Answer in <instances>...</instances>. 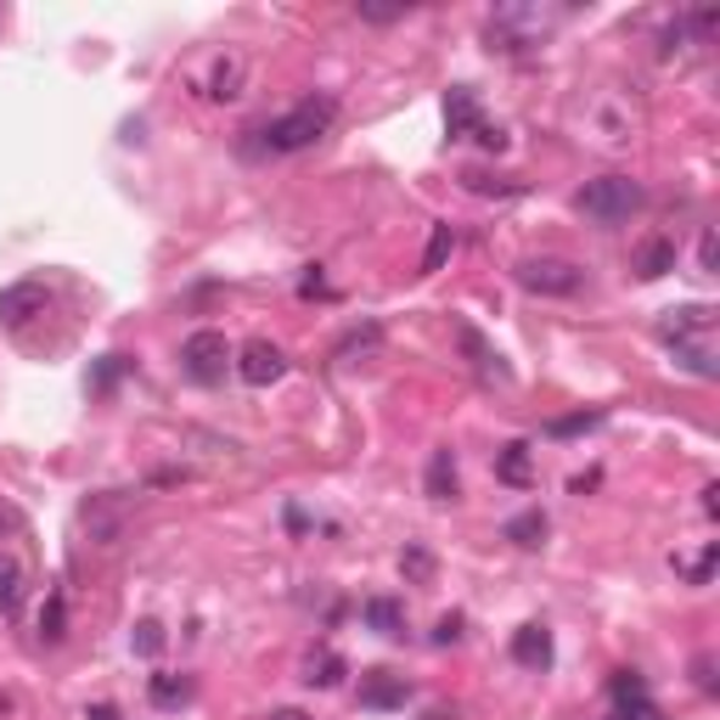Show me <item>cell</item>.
<instances>
[{
	"instance_id": "7a4b0ae2",
	"label": "cell",
	"mask_w": 720,
	"mask_h": 720,
	"mask_svg": "<svg viewBox=\"0 0 720 720\" xmlns=\"http://www.w3.org/2000/svg\"><path fill=\"white\" fill-rule=\"evenodd\" d=\"M332 119H338V102L332 97H310L293 113H282L277 124H264V147L270 152H304V147H316L332 130Z\"/></svg>"
},
{
	"instance_id": "d4e9b609",
	"label": "cell",
	"mask_w": 720,
	"mask_h": 720,
	"mask_svg": "<svg viewBox=\"0 0 720 720\" xmlns=\"http://www.w3.org/2000/svg\"><path fill=\"white\" fill-rule=\"evenodd\" d=\"M714 558H720V547H714V540H709V547H703V552H698L692 563H681V574H687L692 586H703V580L714 574Z\"/></svg>"
},
{
	"instance_id": "277c9868",
	"label": "cell",
	"mask_w": 720,
	"mask_h": 720,
	"mask_svg": "<svg viewBox=\"0 0 720 720\" xmlns=\"http://www.w3.org/2000/svg\"><path fill=\"white\" fill-rule=\"evenodd\" d=\"M518 282L540 299H569L580 293V264L569 259H518Z\"/></svg>"
},
{
	"instance_id": "9c48e42d",
	"label": "cell",
	"mask_w": 720,
	"mask_h": 720,
	"mask_svg": "<svg viewBox=\"0 0 720 720\" xmlns=\"http://www.w3.org/2000/svg\"><path fill=\"white\" fill-rule=\"evenodd\" d=\"M406 676H389V670H372L367 681H360V703L367 709H400L406 703Z\"/></svg>"
},
{
	"instance_id": "ffe728a7",
	"label": "cell",
	"mask_w": 720,
	"mask_h": 720,
	"mask_svg": "<svg viewBox=\"0 0 720 720\" xmlns=\"http://www.w3.org/2000/svg\"><path fill=\"white\" fill-rule=\"evenodd\" d=\"M18 602H23V569L0 558V613H18Z\"/></svg>"
},
{
	"instance_id": "2e32d148",
	"label": "cell",
	"mask_w": 720,
	"mask_h": 720,
	"mask_svg": "<svg viewBox=\"0 0 720 720\" xmlns=\"http://www.w3.org/2000/svg\"><path fill=\"white\" fill-rule=\"evenodd\" d=\"M457 338H462V349L473 354V367H479L484 378H507V367H501V354H496V349H490V343H484V338H479L473 327H462Z\"/></svg>"
},
{
	"instance_id": "d6986e66",
	"label": "cell",
	"mask_w": 720,
	"mask_h": 720,
	"mask_svg": "<svg viewBox=\"0 0 720 720\" xmlns=\"http://www.w3.org/2000/svg\"><path fill=\"white\" fill-rule=\"evenodd\" d=\"M496 473H501L507 484H529V444H523V439L501 450V462H496Z\"/></svg>"
},
{
	"instance_id": "f546056e",
	"label": "cell",
	"mask_w": 720,
	"mask_h": 720,
	"mask_svg": "<svg viewBox=\"0 0 720 720\" xmlns=\"http://www.w3.org/2000/svg\"><path fill=\"white\" fill-rule=\"evenodd\" d=\"M23 529V512L12 507V501H0V540H7V534H18Z\"/></svg>"
},
{
	"instance_id": "8fae6325",
	"label": "cell",
	"mask_w": 720,
	"mask_h": 720,
	"mask_svg": "<svg viewBox=\"0 0 720 720\" xmlns=\"http://www.w3.org/2000/svg\"><path fill=\"white\" fill-rule=\"evenodd\" d=\"M422 490H428L433 501H457V490H462V479H457V457H450V450H433V457H428V473H422Z\"/></svg>"
},
{
	"instance_id": "5b68a950",
	"label": "cell",
	"mask_w": 720,
	"mask_h": 720,
	"mask_svg": "<svg viewBox=\"0 0 720 720\" xmlns=\"http://www.w3.org/2000/svg\"><path fill=\"white\" fill-rule=\"evenodd\" d=\"M237 378L253 383V389H270V383H282L288 378V354L270 343V338H253L237 349Z\"/></svg>"
},
{
	"instance_id": "3957f363",
	"label": "cell",
	"mask_w": 720,
	"mask_h": 720,
	"mask_svg": "<svg viewBox=\"0 0 720 720\" xmlns=\"http://www.w3.org/2000/svg\"><path fill=\"white\" fill-rule=\"evenodd\" d=\"M180 367H187V378H198V383H220L226 378V367H231V343H226V332H192L187 343H180Z\"/></svg>"
},
{
	"instance_id": "52a82bcc",
	"label": "cell",
	"mask_w": 720,
	"mask_h": 720,
	"mask_svg": "<svg viewBox=\"0 0 720 720\" xmlns=\"http://www.w3.org/2000/svg\"><path fill=\"white\" fill-rule=\"evenodd\" d=\"M512 659L523 670H547L552 664V630L547 624H523L518 637H512Z\"/></svg>"
},
{
	"instance_id": "603a6c76",
	"label": "cell",
	"mask_w": 720,
	"mask_h": 720,
	"mask_svg": "<svg viewBox=\"0 0 720 720\" xmlns=\"http://www.w3.org/2000/svg\"><path fill=\"white\" fill-rule=\"evenodd\" d=\"M450 248H457V231H450V226H433V237H428V253H422V270H428V277H433V270L450 259Z\"/></svg>"
},
{
	"instance_id": "836d02e7",
	"label": "cell",
	"mask_w": 720,
	"mask_h": 720,
	"mask_svg": "<svg viewBox=\"0 0 720 720\" xmlns=\"http://www.w3.org/2000/svg\"><path fill=\"white\" fill-rule=\"evenodd\" d=\"M84 720H119V714H113V709H108V703H97V709H90V714H84Z\"/></svg>"
},
{
	"instance_id": "5bb4252c",
	"label": "cell",
	"mask_w": 720,
	"mask_h": 720,
	"mask_svg": "<svg viewBox=\"0 0 720 720\" xmlns=\"http://www.w3.org/2000/svg\"><path fill=\"white\" fill-rule=\"evenodd\" d=\"M343 670H349V664H343V653H332V648H321V653L304 659V681H310V687H338Z\"/></svg>"
},
{
	"instance_id": "44dd1931",
	"label": "cell",
	"mask_w": 720,
	"mask_h": 720,
	"mask_svg": "<svg viewBox=\"0 0 720 720\" xmlns=\"http://www.w3.org/2000/svg\"><path fill=\"white\" fill-rule=\"evenodd\" d=\"M462 187L479 192V198H490V192H496V198H518V192H523V180H490V174L468 169V174H462Z\"/></svg>"
},
{
	"instance_id": "30bf717a",
	"label": "cell",
	"mask_w": 720,
	"mask_h": 720,
	"mask_svg": "<svg viewBox=\"0 0 720 720\" xmlns=\"http://www.w3.org/2000/svg\"><path fill=\"white\" fill-rule=\"evenodd\" d=\"M630 270H637L642 282L670 277V270H676V242H670V237H648V242L637 248V264H630Z\"/></svg>"
},
{
	"instance_id": "8992f818",
	"label": "cell",
	"mask_w": 720,
	"mask_h": 720,
	"mask_svg": "<svg viewBox=\"0 0 720 720\" xmlns=\"http://www.w3.org/2000/svg\"><path fill=\"white\" fill-rule=\"evenodd\" d=\"M40 310H46V288H40V282H18V288L0 293V327H23V321H34Z\"/></svg>"
},
{
	"instance_id": "ac0fdd59",
	"label": "cell",
	"mask_w": 720,
	"mask_h": 720,
	"mask_svg": "<svg viewBox=\"0 0 720 720\" xmlns=\"http://www.w3.org/2000/svg\"><path fill=\"white\" fill-rule=\"evenodd\" d=\"M367 624H372V630H383V637H400L406 608H400L394 597H372V602H367Z\"/></svg>"
},
{
	"instance_id": "83f0119b",
	"label": "cell",
	"mask_w": 720,
	"mask_h": 720,
	"mask_svg": "<svg viewBox=\"0 0 720 720\" xmlns=\"http://www.w3.org/2000/svg\"><path fill=\"white\" fill-rule=\"evenodd\" d=\"M602 422V411H580V417H563V422H552V433H586V428H597Z\"/></svg>"
},
{
	"instance_id": "d6a6232c",
	"label": "cell",
	"mask_w": 720,
	"mask_h": 720,
	"mask_svg": "<svg viewBox=\"0 0 720 720\" xmlns=\"http://www.w3.org/2000/svg\"><path fill=\"white\" fill-rule=\"evenodd\" d=\"M692 676H698V687H703V692H714V664H709V659H698V664H692Z\"/></svg>"
},
{
	"instance_id": "7402d4cb",
	"label": "cell",
	"mask_w": 720,
	"mask_h": 720,
	"mask_svg": "<svg viewBox=\"0 0 720 720\" xmlns=\"http://www.w3.org/2000/svg\"><path fill=\"white\" fill-rule=\"evenodd\" d=\"M187 698H192V681H187V676H152V703L169 709V703H187Z\"/></svg>"
},
{
	"instance_id": "4fadbf2b",
	"label": "cell",
	"mask_w": 720,
	"mask_h": 720,
	"mask_svg": "<svg viewBox=\"0 0 720 720\" xmlns=\"http://www.w3.org/2000/svg\"><path fill=\"white\" fill-rule=\"evenodd\" d=\"M714 327V310L709 304H687V310H670V321L659 327L664 338H687V332H709Z\"/></svg>"
},
{
	"instance_id": "4dcf8cb0",
	"label": "cell",
	"mask_w": 720,
	"mask_h": 720,
	"mask_svg": "<svg viewBox=\"0 0 720 720\" xmlns=\"http://www.w3.org/2000/svg\"><path fill=\"white\" fill-rule=\"evenodd\" d=\"M473 136H479V141H484V147H490V152H501V147H507V136H501V130H496V124H479V130H473Z\"/></svg>"
},
{
	"instance_id": "e0dca14e",
	"label": "cell",
	"mask_w": 720,
	"mask_h": 720,
	"mask_svg": "<svg viewBox=\"0 0 720 720\" xmlns=\"http://www.w3.org/2000/svg\"><path fill=\"white\" fill-rule=\"evenodd\" d=\"M62 637H68V597L51 591L40 608V642H62Z\"/></svg>"
},
{
	"instance_id": "e575fe53",
	"label": "cell",
	"mask_w": 720,
	"mask_h": 720,
	"mask_svg": "<svg viewBox=\"0 0 720 720\" xmlns=\"http://www.w3.org/2000/svg\"><path fill=\"white\" fill-rule=\"evenodd\" d=\"M630 720H664V714H659L653 703H642V709H637V714H630Z\"/></svg>"
},
{
	"instance_id": "ba28073f",
	"label": "cell",
	"mask_w": 720,
	"mask_h": 720,
	"mask_svg": "<svg viewBox=\"0 0 720 720\" xmlns=\"http://www.w3.org/2000/svg\"><path fill=\"white\" fill-rule=\"evenodd\" d=\"M242 84H248V57L226 51V57L214 62V73H209V97H214V102H237Z\"/></svg>"
},
{
	"instance_id": "7c38bea8",
	"label": "cell",
	"mask_w": 720,
	"mask_h": 720,
	"mask_svg": "<svg viewBox=\"0 0 720 720\" xmlns=\"http://www.w3.org/2000/svg\"><path fill=\"white\" fill-rule=\"evenodd\" d=\"M444 119H450V136H473L484 119H479V102H473V90L457 84L450 90V102H444Z\"/></svg>"
},
{
	"instance_id": "6da1fadb",
	"label": "cell",
	"mask_w": 720,
	"mask_h": 720,
	"mask_svg": "<svg viewBox=\"0 0 720 720\" xmlns=\"http://www.w3.org/2000/svg\"><path fill=\"white\" fill-rule=\"evenodd\" d=\"M574 203L591 226H624L648 203V192H642V180H630V174H602V180H586V192Z\"/></svg>"
},
{
	"instance_id": "4316f807",
	"label": "cell",
	"mask_w": 720,
	"mask_h": 720,
	"mask_svg": "<svg viewBox=\"0 0 720 720\" xmlns=\"http://www.w3.org/2000/svg\"><path fill=\"white\" fill-rule=\"evenodd\" d=\"M457 637H462V613H444V619L433 624V642H439V648H450Z\"/></svg>"
},
{
	"instance_id": "f1b7e54d",
	"label": "cell",
	"mask_w": 720,
	"mask_h": 720,
	"mask_svg": "<svg viewBox=\"0 0 720 720\" xmlns=\"http://www.w3.org/2000/svg\"><path fill=\"white\" fill-rule=\"evenodd\" d=\"M354 12L367 18V23H400V18H406V7H367V0H360Z\"/></svg>"
},
{
	"instance_id": "cb8c5ba5",
	"label": "cell",
	"mask_w": 720,
	"mask_h": 720,
	"mask_svg": "<svg viewBox=\"0 0 720 720\" xmlns=\"http://www.w3.org/2000/svg\"><path fill=\"white\" fill-rule=\"evenodd\" d=\"M400 574H406L411 586H428V580H433V558H428L422 547H406V552H400Z\"/></svg>"
},
{
	"instance_id": "1f68e13d",
	"label": "cell",
	"mask_w": 720,
	"mask_h": 720,
	"mask_svg": "<svg viewBox=\"0 0 720 720\" xmlns=\"http://www.w3.org/2000/svg\"><path fill=\"white\" fill-rule=\"evenodd\" d=\"M714 253H720V248H714V231H703V242H698V259H703V270H714Z\"/></svg>"
},
{
	"instance_id": "9a60e30c",
	"label": "cell",
	"mask_w": 720,
	"mask_h": 720,
	"mask_svg": "<svg viewBox=\"0 0 720 720\" xmlns=\"http://www.w3.org/2000/svg\"><path fill=\"white\" fill-rule=\"evenodd\" d=\"M507 540L512 547H540V540H547V512H518V518H507Z\"/></svg>"
},
{
	"instance_id": "484cf974",
	"label": "cell",
	"mask_w": 720,
	"mask_h": 720,
	"mask_svg": "<svg viewBox=\"0 0 720 720\" xmlns=\"http://www.w3.org/2000/svg\"><path fill=\"white\" fill-rule=\"evenodd\" d=\"M158 648H163V624H158V619H141V624H136V653L152 659Z\"/></svg>"
},
{
	"instance_id": "d590c367",
	"label": "cell",
	"mask_w": 720,
	"mask_h": 720,
	"mask_svg": "<svg viewBox=\"0 0 720 720\" xmlns=\"http://www.w3.org/2000/svg\"><path fill=\"white\" fill-rule=\"evenodd\" d=\"M270 720H310V714H304V709H277Z\"/></svg>"
}]
</instances>
